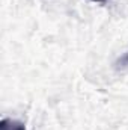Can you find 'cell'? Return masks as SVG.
Masks as SVG:
<instances>
[{"label": "cell", "instance_id": "1", "mask_svg": "<svg viewBox=\"0 0 128 130\" xmlns=\"http://www.w3.org/2000/svg\"><path fill=\"white\" fill-rule=\"evenodd\" d=\"M0 130H26V126L23 123H20V121L3 118L0 121Z\"/></svg>", "mask_w": 128, "mask_h": 130}, {"label": "cell", "instance_id": "2", "mask_svg": "<svg viewBox=\"0 0 128 130\" xmlns=\"http://www.w3.org/2000/svg\"><path fill=\"white\" fill-rule=\"evenodd\" d=\"M92 2H105V0H92Z\"/></svg>", "mask_w": 128, "mask_h": 130}]
</instances>
